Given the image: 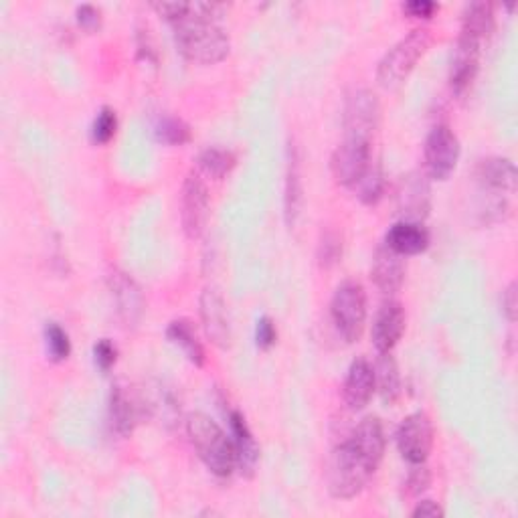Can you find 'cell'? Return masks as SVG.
I'll return each instance as SVG.
<instances>
[{"label":"cell","mask_w":518,"mask_h":518,"mask_svg":"<svg viewBox=\"0 0 518 518\" xmlns=\"http://www.w3.org/2000/svg\"><path fill=\"white\" fill-rule=\"evenodd\" d=\"M381 122V104L371 90H357L344 108V138H359L373 142Z\"/></svg>","instance_id":"52a82bcc"},{"label":"cell","mask_w":518,"mask_h":518,"mask_svg":"<svg viewBox=\"0 0 518 518\" xmlns=\"http://www.w3.org/2000/svg\"><path fill=\"white\" fill-rule=\"evenodd\" d=\"M330 318L336 332L347 342H357L363 336L367 322V294L359 282L349 280L336 288L330 302Z\"/></svg>","instance_id":"5b68a950"},{"label":"cell","mask_w":518,"mask_h":518,"mask_svg":"<svg viewBox=\"0 0 518 518\" xmlns=\"http://www.w3.org/2000/svg\"><path fill=\"white\" fill-rule=\"evenodd\" d=\"M476 181L484 195L504 197L516 191V166L508 158L492 156L478 164Z\"/></svg>","instance_id":"9a60e30c"},{"label":"cell","mask_w":518,"mask_h":518,"mask_svg":"<svg viewBox=\"0 0 518 518\" xmlns=\"http://www.w3.org/2000/svg\"><path fill=\"white\" fill-rule=\"evenodd\" d=\"M45 344H47V355L53 363H63L69 359L71 340L57 322H49L45 326Z\"/></svg>","instance_id":"4dcf8cb0"},{"label":"cell","mask_w":518,"mask_h":518,"mask_svg":"<svg viewBox=\"0 0 518 518\" xmlns=\"http://www.w3.org/2000/svg\"><path fill=\"white\" fill-rule=\"evenodd\" d=\"M94 361H96L100 371L108 373L116 365V361H118L116 344L112 340H108V338H102L94 347Z\"/></svg>","instance_id":"d590c367"},{"label":"cell","mask_w":518,"mask_h":518,"mask_svg":"<svg viewBox=\"0 0 518 518\" xmlns=\"http://www.w3.org/2000/svg\"><path fill=\"white\" fill-rule=\"evenodd\" d=\"M108 288L116 304L120 320L130 328L136 326L144 314V296L140 286L124 272L114 270L108 276Z\"/></svg>","instance_id":"5bb4252c"},{"label":"cell","mask_w":518,"mask_h":518,"mask_svg":"<svg viewBox=\"0 0 518 518\" xmlns=\"http://www.w3.org/2000/svg\"><path fill=\"white\" fill-rule=\"evenodd\" d=\"M187 434L201 462L219 478H227L235 468L231 438L205 413H193L187 419Z\"/></svg>","instance_id":"3957f363"},{"label":"cell","mask_w":518,"mask_h":518,"mask_svg":"<svg viewBox=\"0 0 518 518\" xmlns=\"http://www.w3.org/2000/svg\"><path fill=\"white\" fill-rule=\"evenodd\" d=\"M118 130V118L112 108H102L92 126V140L96 144H108Z\"/></svg>","instance_id":"d6a6232c"},{"label":"cell","mask_w":518,"mask_h":518,"mask_svg":"<svg viewBox=\"0 0 518 518\" xmlns=\"http://www.w3.org/2000/svg\"><path fill=\"white\" fill-rule=\"evenodd\" d=\"M431 484V472L425 464H415V468L409 472L407 480H405V492L411 498L421 496Z\"/></svg>","instance_id":"836d02e7"},{"label":"cell","mask_w":518,"mask_h":518,"mask_svg":"<svg viewBox=\"0 0 518 518\" xmlns=\"http://www.w3.org/2000/svg\"><path fill=\"white\" fill-rule=\"evenodd\" d=\"M431 448H434V425L423 413H411L397 429V450L409 464H425Z\"/></svg>","instance_id":"9c48e42d"},{"label":"cell","mask_w":518,"mask_h":518,"mask_svg":"<svg viewBox=\"0 0 518 518\" xmlns=\"http://www.w3.org/2000/svg\"><path fill=\"white\" fill-rule=\"evenodd\" d=\"M229 429H231V444L235 452V468L243 476H253L255 466L259 462V448L251 434V429L245 421V417L239 411L229 413Z\"/></svg>","instance_id":"ac0fdd59"},{"label":"cell","mask_w":518,"mask_h":518,"mask_svg":"<svg viewBox=\"0 0 518 518\" xmlns=\"http://www.w3.org/2000/svg\"><path fill=\"white\" fill-rule=\"evenodd\" d=\"M494 31V7L490 3H470L462 13V35L484 43Z\"/></svg>","instance_id":"484cf974"},{"label":"cell","mask_w":518,"mask_h":518,"mask_svg":"<svg viewBox=\"0 0 518 518\" xmlns=\"http://www.w3.org/2000/svg\"><path fill=\"white\" fill-rule=\"evenodd\" d=\"M405 272H407V264L403 255L391 251L385 243L377 247L373 266H371V278L383 294L387 296L397 294L405 282Z\"/></svg>","instance_id":"e0dca14e"},{"label":"cell","mask_w":518,"mask_h":518,"mask_svg":"<svg viewBox=\"0 0 518 518\" xmlns=\"http://www.w3.org/2000/svg\"><path fill=\"white\" fill-rule=\"evenodd\" d=\"M166 336L172 344L185 353V357L195 365V367H203L205 365V349L201 340L197 338V332L193 330L191 322L181 318V320H172L170 326L166 328Z\"/></svg>","instance_id":"cb8c5ba5"},{"label":"cell","mask_w":518,"mask_h":518,"mask_svg":"<svg viewBox=\"0 0 518 518\" xmlns=\"http://www.w3.org/2000/svg\"><path fill=\"white\" fill-rule=\"evenodd\" d=\"M385 245L403 257L419 255L429 247V233L421 223L399 221L387 231Z\"/></svg>","instance_id":"44dd1931"},{"label":"cell","mask_w":518,"mask_h":518,"mask_svg":"<svg viewBox=\"0 0 518 518\" xmlns=\"http://www.w3.org/2000/svg\"><path fill=\"white\" fill-rule=\"evenodd\" d=\"M304 205V181H302V158L296 146L290 144L288 150V170H286V195H284V217L290 229L296 227Z\"/></svg>","instance_id":"ffe728a7"},{"label":"cell","mask_w":518,"mask_h":518,"mask_svg":"<svg viewBox=\"0 0 518 518\" xmlns=\"http://www.w3.org/2000/svg\"><path fill=\"white\" fill-rule=\"evenodd\" d=\"M377 468L379 466L371 462L351 440L342 442L334 448L328 460V490L338 500H351L365 490Z\"/></svg>","instance_id":"7a4b0ae2"},{"label":"cell","mask_w":518,"mask_h":518,"mask_svg":"<svg viewBox=\"0 0 518 518\" xmlns=\"http://www.w3.org/2000/svg\"><path fill=\"white\" fill-rule=\"evenodd\" d=\"M77 23H79V27L85 29V31H96V29H100V25H102V15H100V11H98L96 7H92V5H81V7L77 9Z\"/></svg>","instance_id":"74e56055"},{"label":"cell","mask_w":518,"mask_h":518,"mask_svg":"<svg viewBox=\"0 0 518 518\" xmlns=\"http://www.w3.org/2000/svg\"><path fill=\"white\" fill-rule=\"evenodd\" d=\"M373 162L371 142L359 138H344L332 154V175L338 185L355 187Z\"/></svg>","instance_id":"ba28073f"},{"label":"cell","mask_w":518,"mask_h":518,"mask_svg":"<svg viewBox=\"0 0 518 518\" xmlns=\"http://www.w3.org/2000/svg\"><path fill=\"white\" fill-rule=\"evenodd\" d=\"M144 403V411L150 415H156L162 419V423H177V417L181 415V407L170 391L166 389H156L154 395H150L148 399L142 401Z\"/></svg>","instance_id":"f1b7e54d"},{"label":"cell","mask_w":518,"mask_h":518,"mask_svg":"<svg viewBox=\"0 0 518 518\" xmlns=\"http://www.w3.org/2000/svg\"><path fill=\"white\" fill-rule=\"evenodd\" d=\"M375 391H379L385 405H395L401 397V375L391 353L379 355L375 365Z\"/></svg>","instance_id":"d4e9b609"},{"label":"cell","mask_w":518,"mask_h":518,"mask_svg":"<svg viewBox=\"0 0 518 518\" xmlns=\"http://www.w3.org/2000/svg\"><path fill=\"white\" fill-rule=\"evenodd\" d=\"M502 312L508 318V322H516V312H518V300H516V284L512 282L504 294H502Z\"/></svg>","instance_id":"ab89813d"},{"label":"cell","mask_w":518,"mask_h":518,"mask_svg":"<svg viewBox=\"0 0 518 518\" xmlns=\"http://www.w3.org/2000/svg\"><path fill=\"white\" fill-rule=\"evenodd\" d=\"M375 393V371L365 359H357L342 387V399L349 409L361 411L369 405Z\"/></svg>","instance_id":"d6986e66"},{"label":"cell","mask_w":518,"mask_h":518,"mask_svg":"<svg viewBox=\"0 0 518 518\" xmlns=\"http://www.w3.org/2000/svg\"><path fill=\"white\" fill-rule=\"evenodd\" d=\"M371 462H375L377 466L381 464L383 460V454H385V429H383V423L379 417L375 415H369L365 417L357 429L351 434L349 438Z\"/></svg>","instance_id":"603a6c76"},{"label":"cell","mask_w":518,"mask_h":518,"mask_svg":"<svg viewBox=\"0 0 518 518\" xmlns=\"http://www.w3.org/2000/svg\"><path fill=\"white\" fill-rule=\"evenodd\" d=\"M429 45H431V33L427 29L411 31L393 49H389L385 57L379 61L377 81L387 90L397 88V85H401L411 75L419 59L427 53Z\"/></svg>","instance_id":"277c9868"},{"label":"cell","mask_w":518,"mask_h":518,"mask_svg":"<svg viewBox=\"0 0 518 518\" xmlns=\"http://www.w3.org/2000/svg\"><path fill=\"white\" fill-rule=\"evenodd\" d=\"M431 209L429 177L421 172H409L397 187V211L403 221L421 223Z\"/></svg>","instance_id":"8fae6325"},{"label":"cell","mask_w":518,"mask_h":518,"mask_svg":"<svg viewBox=\"0 0 518 518\" xmlns=\"http://www.w3.org/2000/svg\"><path fill=\"white\" fill-rule=\"evenodd\" d=\"M199 168L207 177L221 181L235 168V154L223 148H207L199 154Z\"/></svg>","instance_id":"4316f807"},{"label":"cell","mask_w":518,"mask_h":518,"mask_svg":"<svg viewBox=\"0 0 518 518\" xmlns=\"http://www.w3.org/2000/svg\"><path fill=\"white\" fill-rule=\"evenodd\" d=\"M342 255V239L336 231L328 229L322 233L320 243H318V264L324 270H330L332 266L338 264V259Z\"/></svg>","instance_id":"1f68e13d"},{"label":"cell","mask_w":518,"mask_h":518,"mask_svg":"<svg viewBox=\"0 0 518 518\" xmlns=\"http://www.w3.org/2000/svg\"><path fill=\"white\" fill-rule=\"evenodd\" d=\"M144 403L134 401L126 389L116 387L110 397V421L120 436H132V431L144 415Z\"/></svg>","instance_id":"7402d4cb"},{"label":"cell","mask_w":518,"mask_h":518,"mask_svg":"<svg viewBox=\"0 0 518 518\" xmlns=\"http://www.w3.org/2000/svg\"><path fill=\"white\" fill-rule=\"evenodd\" d=\"M156 140L166 146H183L191 140V128L179 118H160L156 124Z\"/></svg>","instance_id":"f546056e"},{"label":"cell","mask_w":518,"mask_h":518,"mask_svg":"<svg viewBox=\"0 0 518 518\" xmlns=\"http://www.w3.org/2000/svg\"><path fill=\"white\" fill-rule=\"evenodd\" d=\"M425 175L434 181L450 179L460 160V142L454 130L446 124L436 126L429 132L423 148Z\"/></svg>","instance_id":"8992f818"},{"label":"cell","mask_w":518,"mask_h":518,"mask_svg":"<svg viewBox=\"0 0 518 518\" xmlns=\"http://www.w3.org/2000/svg\"><path fill=\"white\" fill-rule=\"evenodd\" d=\"M359 195V199L365 205H375L381 201L383 191H385V177H383V168L379 162H371V166L367 168L365 175L361 177V181L353 187Z\"/></svg>","instance_id":"83f0119b"},{"label":"cell","mask_w":518,"mask_h":518,"mask_svg":"<svg viewBox=\"0 0 518 518\" xmlns=\"http://www.w3.org/2000/svg\"><path fill=\"white\" fill-rule=\"evenodd\" d=\"M209 219V189L199 172H191L183 185L181 221L189 239H199Z\"/></svg>","instance_id":"30bf717a"},{"label":"cell","mask_w":518,"mask_h":518,"mask_svg":"<svg viewBox=\"0 0 518 518\" xmlns=\"http://www.w3.org/2000/svg\"><path fill=\"white\" fill-rule=\"evenodd\" d=\"M480 55H482V41L460 33L458 43L452 51V63H450V85L458 96L468 92L472 81L476 79V73L480 67Z\"/></svg>","instance_id":"4fadbf2b"},{"label":"cell","mask_w":518,"mask_h":518,"mask_svg":"<svg viewBox=\"0 0 518 518\" xmlns=\"http://www.w3.org/2000/svg\"><path fill=\"white\" fill-rule=\"evenodd\" d=\"M405 310L399 302L395 300H389L381 306V310L377 312V318L373 322V332H371V338H373V344L379 355H385V353H391L397 342L401 340L403 332H405Z\"/></svg>","instance_id":"2e32d148"},{"label":"cell","mask_w":518,"mask_h":518,"mask_svg":"<svg viewBox=\"0 0 518 518\" xmlns=\"http://www.w3.org/2000/svg\"><path fill=\"white\" fill-rule=\"evenodd\" d=\"M438 11V5L431 0H411V3L403 5V13H407L413 19H431Z\"/></svg>","instance_id":"8d00e7d4"},{"label":"cell","mask_w":518,"mask_h":518,"mask_svg":"<svg viewBox=\"0 0 518 518\" xmlns=\"http://www.w3.org/2000/svg\"><path fill=\"white\" fill-rule=\"evenodd\" d=\"M411 516L413 518H438V516H444V508L434 500H421L411 510Z\"/></svg>","instance_id":"f35d334b"},{"label":"cell","mask_w":518,"mask_h":518,"mask_svg":"<svg viewBox=\"0 0 518 518\" xmlns=\"http://www.w3.org/2000/svg\"><path fill=\"white\" fill-rule=\"evenodd\" d=\"M152 9L172 25L177 47L189 61L215 65L229 55V35L217 25L225 11L223 5L154 3Z\"/></svg>","instance_id":"6da1fadb"},{"label":"cell","mask_w":518,"mask_h":518,"mask_svg":"<svg viewBox=\"0 0 518 518\" xmlns=\"http://www.w3.org/2000/svg\"><path fill=\"white\" fill-rule=\"evenodd\" d=\"M255 342L259 349H272L274 344L278 342V328L274 324V320L270 316H264L257 320V326H255Z\"/></svg>","instance_id":"e575fe53"},{"label":"cell","mask_w":518,"mask_h":518,"mask_svg":"<svg viewBox=\"0 0 518 518\" xmlns=\"http://www.w3.org/2000/svg\"><path fill=\"white\" fill-rule=\"evenodd\" d=\"M199 306H201V320H203L205 334L217 349L227 351L231 347L233 334H231V320H229V312L223 296L215 288H205L201 294Z\"/></svg>","instance_id":"7c38bea8"}]
</instances>
